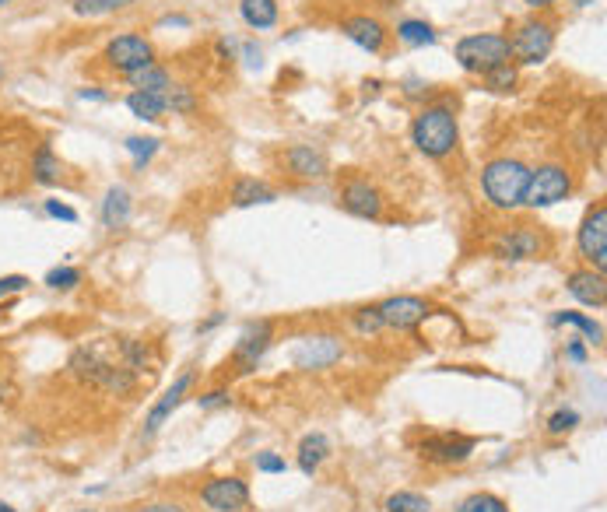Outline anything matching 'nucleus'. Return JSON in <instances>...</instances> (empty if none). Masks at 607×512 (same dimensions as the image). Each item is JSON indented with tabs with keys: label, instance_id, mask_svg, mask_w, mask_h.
I'll return each instance as SVG.
<instances>
[{
	"label": "nucleus",
	"instance_id": "1",
	"mask_svg": "<svg viewBox=\"0 0 607 512\" xmlns=\"http://www.w3.org/2000/svg\"><path fill=\"white\" fill-rule=\"evenodd\" d=\"M460 141V127L457 116L446 102H436V106H422L411 123V144L422 151L425 158H446L457 151Z\"/></svg>",
	"mask_w": 607,
	"mask_h": 512
},
{
	"label": "nucleus",
	"instance_id": "2",
	"mask_svg": "<svg viewBox=\"0 0 607 512\" xmlns=\"http://www.w3.org/2000/svg\"><path fill=\"white\" fill-rule=\"evenodd\" d=\"M530 183V165L520 162V158H492L481 172V190H485V200L499 211H516L523 207V193H527Z\"/></svg>",
	"mask_w": 607,
	"mask_h": 512
},
{
	"label": "nucleus",
	"instance_id": "3",
	"mask_svg": "<svg viewBox=\"0 0 607 512\" xmlns=\"http://www.w3.org/2000/svg\"><path fill=\"white\" fill-rule=\"evenodd\" d=\"M71 372L78 379H85V383L99 386V390L116 393V397H127V393H134V386H137V372L130 369L127 362H113V358H106L99 348L74 351Z\"/></svg>",
	"mask_w": 607,
	"mask_h": 512
},
{
	"label": "nucleus",
	"instance_id": "4",
	"mask_svg": "<svg viewBox=\"0 0 607 512\" xmlns=\"http://www.w3.org/2000/svg\"><path fill=\"white\" fill-rule=\"evenodd\" d=\"M453 57H457L460 71L467 74H488L499 64H509V39L499 36V32H474V36H464L457 46H453Z\"/></svg>",
	"mask_w": 607,
	"mask_h": 512
},
{
	"label": "nucleus",
	"instance_id": "5",
	"mask_svg": "<svg viewBox=\"0 0 607 512\" xmlns=\"http://www.w3.org/2000/svg\"><path fill=\"white\" fill-rule=\"evenodd\" d=\"M506 39H509V57H513L516 64L537 67L555 50V25L544 22V18H527V22L516 25V32Z\"/></svg>",
	"mask_w": 607,
	"mask_h": 512
},
{
	"label": "nucleus",
	"instance_id": "6",
	"mask_svg": "<svg viewBox=\"0 0 607 512\" xmlns=\"http://www.w3.org/2000/svg\"><path fill=\"white\" fill-rule=\"evenodd\" d=\"M102 60H106L109 71H116V74L127 78V74L155 64V43L144 39V36H137V32H123V36L109 39L106 50H102Z\"/></svg>",
	"mask_w": 607,
	"mask_h": 512
},
{
	"label": "nucleus",
	"instance_id": "7",
	"mask_svg": "<svg viewBox=\"0 0 607 512\" xmlns=\"http://www.w3.org/2000/svg\"><path fill=\"white\" fill-rule=\"evenodd\" d=\"M572 193V172L558 162H548V165H537L530 169V183H527V193H523V207H551L558 200H565Z\"/></svg>",
	"mask_w": 607,
	"mask_h": 512
},
{
	"label": "nucleus",
	"instance_id": "8",
	"mask_svg": "<svg viewBox=\"0 0 607 512\" xmlns=\"http://www.w3.org/2000/svg\"><path fill=\"white\" fill-rule=\"evenodd\" d=\"M576 246H579V256H583L590 271H600L604 274L607 267V204H593L586 211L583 225L576 232Z\"/></svg>",
	"mask_w": 607,
	"mask_h": 512
},
{
	"label": "nucleus",
	"instance_id": "9",
	"mask_svg": "<svg viewBox=\"0 0 607 512\" xmlns=\"http://www.w3.org/2000/svg\"><path fill=\"white\" fill-rule=\"evenodd\" d=\"M544 249V239L537 228L530 225H516V228H506V232L495 235L492 242V253L499 256V260H509V264H520V260H534V256H541Z\"/></svg>",
	"mask_w": 607,
	"mask_h": 512
},
{
	"label": "nucleus",
	"instance_id": "10",
	"mask_svg": "<svg viewBox=\"0 0 607 512\" xmlns=\"http://www.w3.org/2000/svg\"><path fill=\"white\" fill-rule=\"evenodd\" d=\"M379 320L383 327H393V330H411L418 323H425L432 316V306L418 295H393V299L379 302L376 306Z\"/></svg>",
	"mask_w": 607,
	"mask_h": 512
},
{
	"label": "nucleus",
	"instance_id": "11",
	"mask_svg": "<svg viewBox=\"0 0 607 512\" xmlns=\"http://www.w3.org/2000/svg\"><path fill=\"white\" fill-rule=\"evenodd\" d=\"M418 449H422V460L439 463V467H457V463L471 460L474 439H467V435H453V432H439V435H429Z\"/></svg>",
	"mask_w": 607,
	"mask_h": 512
},
{
	"label": "nucleus",
	"instance_id": "12",
	"mask_svg": "<svg viewBox=\"0 0 607 512\" xmlns=\"http://www.w3.org/2000/svg\"><path fill=\"white\" fill-rule=\"evenodd\" d=\"M200 498L215 512H243L250 505V488L239 477H215L200 488Z\"/></svg>",
	"mask_w": 607,
	"mask_h": 512
},
{
	"label": "nucleus",
	"instance_id": "13",
	"mask_svg": "<svg viewBox=\"0 0 607 512\" xmlns=\"http://www.w3.org/2000/svg\"><path fill=\"white\" fill-rule=\"evenodd\" d=\"M341 355H344V344L337 341V337H306V341L292 351V362L295 369L320 372V369H330L334 362H341Z\"/></svg>",
	"mask_w": 607,
	"mask_h": 512
},
{
	"label": "nucleus",
	"instance_id": "14",
	"mask_svg": "<svg viewBox=\"0 0 607 512\" xmlns=\"http://www.w3.org/2000/svg\"><path fill=\"white\" fill-rule=\"evenodd\" d=\"M383 193H379L376 183H369V179H348L341 190V207L348 214H355V218H369L376 221L379 214H383Z\"/></svg>",
	"mask_w": 607,
	"mask_h": 512
},
{
	"label": "nucleus",
	"instance_id": "15",
	"mask_svg": "<svg viewBox=\"0 0 607 512\" xmlns=\"http://www.w3.org/2000/svg\"><path fill=\"white\" fill-rule=\"evenodd\" d=\"M193 376H197V372H193V369H190V372H183V376H179L176 383H172L169 390L162 393V400H158V404L151 407V411H148V421H144V439H155V435L162 432V425L172 418V411H176V407L183 404L186 393H190Z\"/></svg>",
	"mask_w": 607,
	"mask_h": 512
},
{
	"label": "nucleus",
	"instance_id": "16",
	"mask_svg": "<svg viewBox=\"0 0 607 512\" xmlns=\"http://www.w3.org/2000/svg\"><path fill=\"white\" fill-rule=\"evenodd\" d=\"M267 348H271V323H267V320L250 323V327L243 330V337H239L232 362L239 365V372H253V369H257L260 358H264Z\"/></svg>",
	"mask_w": 607,
	"mask_h": 512
},
{
	"label": "nucleus",
	"instance_id": "17",
	"mask_svg": "<svg viewBox=\"0 0 607 512\" xmlns=\"http://www.w3.org/2000/svg\"><path fill=\"white\" fill-rule=\"evenodd\" d=\"M285 165L288 172L299 179H323L330 169L327 155H323L320 148H313V144H292V148L285 151Z\"/></svg>",
	"mask_w": 607,
	"mask_h": 512
},
{
	"label": "nucleus",
	"instance_id": "18",
	"mask_svg": "<svg viewBox=\"0 0 607 512\" xmlns=\"http://www.w3.org/2000/svg\"><path fill=\"white\" fill-rule=\"evenodd\" d=\"M341 32L358 46V50H365V53H383V46H386L383 22H376V18H369V15L348 18V22L341 25Z\"/></svg>",
	"mask_w": 607,
	"mask_h": 512
},
{
	"label": "nucleus",
	"instance_id": "19",
	"mask_svg": "<svg viewBox=\"0 0 607 512\" xmlns=\"http://www.w3.org/2000/svg\"><path fill=\"white\" fill-rule=\"evenodd\" d=\"M565 288H569L572 299H579L583 306H604L607 299V281L600 271H572L569 281H565Z\"/></svg>",
	"mask_w": 607,
	"mask_h": 512
},
{
	"label": "nucleus",
	"instance_id": "20",
	"mask_svg": "<svg viewBox=\"0 0 607 512\" xmlns=\"http://www.w3.org/2000/svg\"><path fill=\"white\" fill-rule=\"evenodd\" d=\"M99 214H102V225L113 228V232H116V228H127L130 214H134V200H130L127 186H109Z\"/></svg>",
	"mask_w": 607,
	"mask_h": 512
},
{
	"label": "nucleus",
	"instance_id": "21",
	"mask_svg": "<svg viewBox=\"0 0 607 512\" xmlns=\"http://www.w3.org/2000/svg\"><path fill=\"white\" fill-rule=\"evenodd\" d=\"M274 200H278V193H274L267 183H260V179H253V176H239L236 183H232V204H236V207L274 204Z\"/></svg>",
	"mask_w": 607,
	"mask_h": 512
},
{
	"label": "nucleus",
	"instance_id": "22",
	"mask_svg": "<svg viewBox=\"0 0 607 512\" xmlns=\"http://www.w3.org/2000/svg\"><path fill=\"white\" fill-rule=\"evenodd\" d=\"M239 15L253 32H264L278 25V0H239Z\"/></svg>",
	"mask_w": 607,
	"mask_h": 512
},
{
	"label": "nucleus",
	"instance_id": "23",
	"mask_svg": "<svg viewBox=\"0 0 607 512\" xmlns=\"http://www.w3.org/2000/svg\"><path fill=\"white\" fill-rule=\"evenodd\" d=\"M327 456H330V439L323 432H309L306 439L299 442V470L306 477H313Z\"/></svg>",
	"mask_w": 607,
	"mask_h": 512
},
{
	"label": "nucleus",
	"instance_id": "24",
	"mask_svg": "<svg viewBox=\"0 0 607 512\" xmlns=\"http://www.w3.org/2000/svg\"><path fill=\"white\" fill-rule=\"evenodd\" d=\"M127 109L144 123H158L165 113H169V109H165V95H155V92H130Z\"/></svg>",
	"mask_w": 607,
	"mask_h": 512
},
{
	"label": "nucleus",
	"instance_id": "25",
	"mask_svg": "<svg viewBox=\"0 0 607 512\" xmlns=\"http://www.w3.org/2000/svg\"><path fill=\"white\" fill-rule=\"evenodd\" d=\"M127 81H130V88H134V92H155V95H165V92H169V88H172L169 71H165V67H158V64L141 67V71L127 74Z\"/></svg>",
	"mask_w": 607,
	"mask_h": 512
},
{
	"label": "nucleus",
	"instance_id": "26",
	"mask_svg": "<svg viewBox=\"0 0 607 512\" xmlns=\"http://www.w3.org/2000/svg\"><path fill=\"white\" fill-rule=\"evenodd\" d=\"M32 176H36V183H43V186H53L64 179V162L53 155L50 144H43V148L32 155Z\"/></svg>",
	"mask_w": 607,
	"mask_h": 512
},
{
	"label": "nucleus",
	"instance_id": "27",
	"mask_svg": "<svg viewBox=\"0 0 607 512\" xmlns=\"http://www.w3.org/2000/svg\"><path fill=\"white\" fill-rule=\"evenodd\" d=\"M397 39L404 46H415V50H422V46H436V29H432L429 22H422V18H404V22L397 25Z\"/></svg>",
	"mask_w": 607,
	"mask_h": 512
},
{
	"label": "nucleus",
	"instance_id": "28",
	"mask_svg": "<svg viewBox=\"0 0 607 512\" xmlns=\"http://www.w3.org/2000/svg\"><path fill=\"white\" fill-rule=\"evenodd\" d=\"M485 78V88L488 92H495V95H506V92H513L516 85H520V67L509 60V64H499L495 71H488V74H481Z\"/></svg>",
	"mask_w": 607,
	"mask_h": 512
},
{
	"label": "nucleus",
	"instance_id": "29",
	"mask_svg": "<svg viewBox=\"0 0 607 512\" xmlns=\"http://www.w3.org/2000/svg\"><path fill=\"white\" fill-rule=\"evenodd\" d=\"M123 148H127V155L134 158V169L144 172L151 165V158L158 155V148H162V144H158V137H127V141H123Z\"/></svg>",
	"mask_w": 607,
	"mask_h": 512
},
{
	"label": "nucleus",
	"instance_id": "30",
	"mask_svg": "<svg viewBox=\"0 0 607 512\" xmlns=\"http://www.w3.org/2000/svg\"><path fill=\"white\" fill-rule=\"evenodd\" d=\"M551 323H558V327H576V330H583L586 341H590V344H600V341H604V330H600V323H593L590 316H583V313H555V316H551Z\"/></svg>",
	"mask_w": 607,
	"mask_h": 512
},
{
	"label": "nucleus",
	"instance_id": "31",
	"mask_svg": "<svg viewBox=\"0 0 607 512\" xmlns=\"http://www.w3.org/2000/svg\"><path fill=\"white\" fill-rule=\"evenodd\" d=\"M386 512H432V502L418 491H393L386 498Z\"/></svg>",
	"mask_w": 607,
	"mask_h": 512
},
{
	"label": "nucleus",
	"instance_id": "32",
	"mask_svg": "<svg viewBox=\"0 0 607 512\" xmlns=\"http://www.w3.org/2000/svg\"><path fill=\"white\" fill-rule=\"evenodd\" d=\"M134 0H71V11L81 18H99V15H113V11L127 8Z\"/></svg>",
	"mask_w": 607,
	"mask_h": 512
},
{
	"label": "nucleus",
	"instance_id": "33",
	"mask_svg": "<svg viewBox=\"0 0 607 512\" xmlns=\"http://www.w3.org/2000/svg\"><path fill=\"white\" fill-rule=\"evenodd\" d=\"M457 512H509V505L499 495H492V491H478V495L464 498L457 505Z\"/></svg>",
	"mask_w": 607,
	"mask_h": 512
},
{
	"label": "nucleus",
	"instance_id": "34",
	"mask_svg": "<svg viewBox=\"0 0 607 512\" xmlns=\"http://www.w3.org/2000/svg\"><path fill=\"white\" fill-rule=\"evenodd\" d=\"M165 109H172V113H193L197 109V95L190 92L186 85H172L169 92H165Z\"/></svg>",
	"mask_w": 607,
	"mask_h": 512
},
{
	"label": "nucleus",
	"instance_id": "35",
	"mask_svg": "<svg viewBox=\"0 0 607 512\" xmlns=\"http://www.w3.org/2000/svg\"><path fill=\"white\" fill-rule=\"evenodd\" d=\"M78 285H81L78 267H53V271L46 274V288H53V292H71V288Z\"/></svg>",
	"mask_w": 607,
	"mask_h": 512
},
{
	"label": "nucleus",
	"instance_id": "36",
	"mask_svg": "<svg viewBox=\"0 0 607 512\" xmlns=\"http://www.w3.org/2000/svg\"><path fill=\"white\" fill-rule=\"evenodd\" d=\"M355 330H358V334H379V330H383V320H379L376 306L358 309V313H355Z\"/></svg>",
	"mask_w": 607,
	"mask_h": 512
},
{
	"label": "nucleus",
	"instance_id": "37",
	"mask_svg": "<svg viewBox=\"0 0 607 512\" xmlns=\"http://www.w3.org/2000/svg\"><path fill=\"white\" fill-rule=\"evenodd\" d=\"M576 425H579V414L576 411H555L548 418V432L551 435H565V432H572Z\"/></svg>",
	"mask_w": 607,
	"mask_h": 512
},
{
	"label": "nucleus",
	"instance_id": "38",
	"mask_svg": "<svg viewBox=\"0 0 607 512\" xmlns=\"http://www.w3.org/2000/svg\"><path fill=\"white\" fill-rule=\"evenodd\" d=\"M43 211L50 214V218H57V221H67V225H74V221H78V211H74L71 204H64V200H46Z\"/></svg>",
	"mask_w": 607,
	"mask_h": 512
},
{
	"label": "nucleus",
	"instance_id": "39",
	"mask_svg": "<svg viewBox=\"0 0 607 512\" xmlns=\"http://www.w3.org/2000/svg\"><path fill=\"white\" fill-rule=\"evenodd\" d=\"M257 470H260V474H285L288 463L281 460L278 453H260L257 456Z\"/></svg>",
	"mask_w": 607,
	"mask_h": 512
},
{
	"label": "nucleus",
	"instance_id": "40",
	"mask_svg": "<svg viewBox=\"0 0 607 512\" xmlns=\"http://www.w3.org/2000/svg\"><path fill=\"white\" fill-rule=\"evenodd\" d=\"M25 288H29V278H25V274H8V278H0V299L25 292Z\"/></svg>",
	"mask_w": 607,
	"mask_h": 512
},
{
	"label": "nucleus",
	"instance_id": "41",
	"mask_svg": "<svg viewBox=\"0 0 607 512\" xmlns=\"http://www.w3.org/2000/svg\"><path fill=\"white\" fill-rule=\"evenodd\" d=\"M229 390H215V393H208V397H200L197 400V404L200 407H204V411H211V407H225V404H229Z\"/></svg>",
	"mask_w": 607,
	"mask_h": 512
},
{
	"label": "nucleus",
	"instance_id": "42",
	"mask_svg": "<svg viewBox=\"0 0 607 512\" xmlns=\"http://www.w3.org/2000/svg\"><path fill=\"white\" fill-rule=\"evenodd\" d=\"M137 512H186V509L176 502H151V505H141Z\"/></svg>",
	"mask_w": 607,
	"mask_h": 512
},
{
	"label": "nucleus",
	"instance_id": "43",
	"mask_svg": "<svg viewBox=\"0 0 607 512\" xmlns=\"http://www.w3.org/2000/svg\"><path fill=\"white\" fill-rule=\"evenodd\" d=\"M78 99L81 102H106V92H99V88H81Z\"/></svg>",
	"mask_w": 607,
	"mask_h": 512
},
{
	"label": "nucleus",
	"instance_id": "44",
	"mask_svg": "<svg viewBox=\"0 0 607 512\" xmlns=\"http://www.w3.org/2000/svg\"><path fill=\"white\" fill-rule=\"evenodd\" d=\"M565 355H569L572 362H586V348H583V344H576V341H572L569 348H565Z\"/></svg>",
	"mask_w": 607,
	"mask_h": 512
},
{
	"label": "nucleus",
	"instance_id": "45",
	"mask_svg": "<svg viewBox=\"0 0 607 512\" xmlns=\"http://www.w3.org/2000/svg\"><path fill=\"white\" fill-rule=\"evenodd\" d=\"M165 29V25H176V29H190V18H183V15H169V18H162V22H158Z\"/></svg>",
	"mask_w": 607,
	"mask_h": 512
},
{
	"label": "nucleus",
	"instance_id": "46",
	"mask_svg": "<svg viewBox=\"0 0 607 512\" xmlns=\"http://www.w3.org/2000/svg\"><path fill=\"white\" fill-rule=\"evenodd\" d=\"M530 11H544V8H551V4H558V0H523Z\"/></svg>",
	"mask_w": 607,
	"mask_h": 512
},
{
	"label": "nucleus",
	"instance_id": "47",
	"mask_svg": "<svg viewBox=\"0 0 607 512\" xmlns=\"http://www.w3.org/2000/svg\"><path fill=\"white\" fill-rule=\"evenodd\" d=\"M0 512H18V509L11 502H0Z\"/></svg>",
	"mask_w": 607,
	"mask_h": 512
},
{
	"label": "nucleus",
	"instance_id": "48",
	"mask_svg": "<svg viewBox=\"0 0 607 512\" xmlns=\"http://www.w3.org/2000/svg\"><path fill=\"white\" fill-rule=\"evenodd\" d=\"M4 4H11V0H0V8H4Z\"/></svg>",
	"mask_w": 607,
	"mask_h": 512
},
{
	"label": "nucleus",
	"instance_id": "49",
	"mask_svg": "<svg viewBox=\"0 0 607 512\" xmlns=\"http://www.w3.org/2000/svg\"><path fill=\"white\" fill-rule=\"evenodd\" d=\"M78 512H95V509H78Z\"/></svg>",
	"mask_w": 607,
	"mask_h": 512
},
{
	"label": "nucleus",
	"instance_id": "50",
	"mask_svg": "<svg viewBox=\"0 0 607 512\" xmlns=\"http://www.w3.org/2000/svg\"><path fill=\"white\" fill-rule=\"evenodd\" d=\"M0 78H4V67H0Z\"/></svg>",
	"mask_w": 607,
	"mask_h": 512
},
{
	"label": "nucleus",
	"instance_id": "51",
	"mask_svg": "<svg viewBox=\"0 0 607 512\" xmlns=\"http://www.w3.org/2000/svg\"><path fill=\"white\" fill-rule=\"evenodd\" d=\"M0 320H4V309H0Z\"/></svg>",
	"mask_w": 607,
	"mask_h": 512
}]
</instances>
